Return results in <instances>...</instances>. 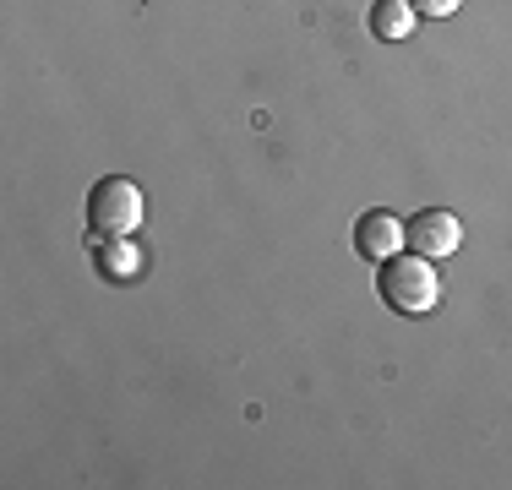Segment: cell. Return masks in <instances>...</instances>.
I'll return each mask as SVG.
<instances>
[{
	"label": "cell",
	"instance_id": "1",
	"mask_svg": "<svg viewBox=\"0 0 512 490\" xmlns=\"http://www.w3.org/2000/svg\"><path fill=\"white\" fill-rule=\"evenodd\" d=\"M376 294L382 305H393L398 316H431L436 300H442V278H436V262L420 251H398L376 267Z\"/></svg>",
	"mask_w": 512,
	"mask_h": 490
},
{
	"label": "cell",
	"instance_id": "6",
	"mask_svg": "<svg viewBox=\"0 0 512 490\" xmlns=\"http://www.w3.org/2000/svg\"><path fill=\"white\" fill-rule=\"evenodd\" d=\"M414 17H420V11H414L409 0H376L365 22H371V33H376L382 44H404L409 33H414Z\"/></svg>",
	"mask_w": 512,
	"mask_h": 490
},
{
	"label": "cell",
	"instance_id": "3",
	"mask_svg": "<svg viewBox=\"0 0 512 490\" xmlns=\"http://www.w3.org/2000/svg\"><path fill=\"white\" fill-rule=\"evenodd\" d=\"M404 245L431 256V262H442V256H453L463 245V218L447 213V207H420L414 218H404Z\"/></svg>",
	"mask_w": 512,
	"mask_h": 490
},
{
	"label": "cell",
	"instance_id": "7",
	"mask_svg": "<svg viewBox=\"0 0 512 490\" xmlns=\"http://www.w3.org/2000/svg\"><path fill=\"white\" fill-rule=\"evenodd\" d=\"M409 6L420 11V17H453L463 0H409Z\"/></svg>",
	"mask_w": 512,
	"mask_h": 490
},
{
	"label": "cell",
	"instance_id": "5",
	"mask_svg": "<svg viewBox=\"0 0 512 490\" xmlns=\"http://www.w3.org/2000/svg\"><path fill=\"white\" fill-rule=\"evenodd\" d=\"M93 267H99V278H109V284H137L148 256L137 251L131 235H93Z\"/></svg>",
	"mask_w": 512,
	"mask_h": 490
},
{
	"label": "cell",
	"instance_id": "4",
	"mask_svg": "<svg viewBox=\"0 0 512 490\" xmlns=\"http://www.w3.org/2000/svg\"><path fill=\"white\" fill-rule=\"evenodd\" d=\"M404 251V218L387 213V207H371V213L355 218V256L360 262H376L382 267L387 256Z\"/></svg>",
	"mask_w": 512,
	"mask_h": 490
},
{
	"label": "cell",
	"instance_id": "2",
	"mask_svg": "<svg viewBox=\"0 0 512 490\" xmlns=\"http://www.w3.org/2000/svg\"><path fill=\"white\" fill-rule=\"evenodd\" d=\"M142 224V191L126 175H104L88 191V229L93 235H137Z\"/></svg>",
	"mask_w": 512,
	"mask_h": 490
}]
</instances>
